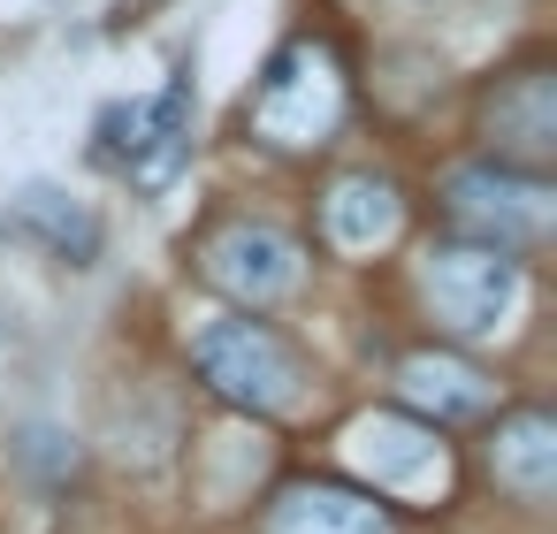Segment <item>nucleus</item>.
I'll list each match as a JSON object with an SVG mask.
<instances>
[{
	"label": "nucleus",
	"instance_id": "nucleus-12",
	"mask_svg": "<svg viewBox=\"0 0 557 534\" xmlns=\"http://www.w3.org/2000/svg\"><path fill=\"white\" fill-rule=\"evenodd\" d=\"M16 222H24L39 245H54L70 268H92V260H100V222H92V207H77V199L54 191V184H24V191H16Z\"/></svg>",
	"mask_w": 557,
	"mask_h": 534
},
{
	"label": "nucleus",
	"instance_id": "nucleus-11",
	"mask_svg": "<svg viewBox=\"0 0 557 534\" xmlns=\"http://www.w3.org/2000/svg\"><path fill=\"white\" fill-rule=\"evenodd\" d=\"M488 473H496L519 504H549V496H557V427H549V412H511V420H496Z\"/></svg>",
	"mask_w": 557,
	"mask_h": 534
},
{
	"label": "nucleus",
	"instance_id": "nucleus-3",
	"mask_svg": "<svg viewBox=\"0 0 557 534\" xmlns=\"http://www.w3.org/2000/svg\"><path fill=\"white\" fill-rule=\"evenodd\" d=\"M443 207L466 229V245H488V252H527V245L549 237V184L519 176V169H496V161L450 169L443 176Z\"/></svg>",
	"mask_w": 557,
	"mask_h": 534
},
{
	"label": "nucleus",
	"instance_id": "nucleus-9",
	"mask_svg": "<svg viewBox=\"0 0 557 534\" xmlns=\"http://www.w3.org/2000/svg\"><path fill=\"white\" fill-rule=\"evenodd\" d=\"M321 229H329V245L336 252H382V245H397V229H405V199H397V184L389 176H336L329 184V199H321Z\"/></svg>",
	"mask_w": 557,
	"mask_h": 534
},
{
	"label": "nucleus",
	"instance_id": "nucleus-1",
	"mask_svg": "<svg viewBox=\"0 0 557 534\" xmlns=\"http://www.w3.org/2000/svg\"><path fill=\"white\" fill-rule=\"evenodd\" d=\"M191 359H199V382L245 412H298L306 397V359L290 351V336H275L268 321L252 313H222L191 336Z\"/></svg>",
	"mask_w": 557,
	"mask_h": 534
},
{
	"label": "nucleus",
	"instance_id": "nucleus-8",
	"mask_svg": "<svg viewBox=\"0 0 557 534\" xmlns=\"http://www.w3.org/2000/svg\"><path fill=\"white\" fill-rule=\"evenodd\" d=\"M397 397L412 405V420H428L443 435L450 420H481L496 405V382L458 351H412V359H397Z\"/></svg>",
	"mask_w": 557,
	"mask_h": 534
},
{
	"label": "nucleus",
	"instance_id": "nucleus-4",
	"mask_svg": "<svg viewBox=\"0 0 557 534\" xmlns=\"http://www.w3.org/2000/svg\"><path fill=\"white\" fill-rule=\"evenodd\" d=\"M344 465L374 481V496H397V504H435L450 488V458H443V435L412 412H359L344 427Z\"/></svg>",
	"mask_w": 557,
	"mask_h": 534
},
{
	"label": "nucleus",
	"instance_id": "nucleus-10",
	"mask_svg": "<svg viewBox=\"0 0 557 534\" xmlns=\"http://www.w3.org/2000/svg\"><path fill=\"white\" fill-rule=\"evenodd\" d=\"M268 534H397V526L374 496H351L329 481H290L268 504Z\"/></svg>",
	"mask_w": 557,
	"mask_h": 534
},
{
	"label": "nucleus",
	"instance_id": "nucleus-7",
	"mask_svg": "<svg viewBox=\"0 0 557 534\" xmlns=\"http://www.w3.org/2000/svg\"><path fill=\"white\" fill-rule=\"evenodd\" d=\"M481 131L496 138V169L534 176L549 161V146H557V92H549V77L542 70L496 77V92L481 100Z\"/></svg>",
	"mask_w": 557,
	"mask_h": 534
},
{
	"label": "nucleus",
	"instance_id": "nucleus-5",
	"mask_svg": "<svg viewBox=\"0 0 557 534\" xmlns=\"http://www.w3.org/2000/svg\"><path fill=\"white\" fill-rule=\"evenodd\" d=\"M428 306L450 336H496L519 298H527V275L511 252H488V245H435L428 252Z\"/></svg>",
	"mask_w": 557,
	"mask_h": 534
},
{
	"label": "nucleus",
	"instance_id": "nucleus-6",
	"mask_svg": "<svg viewBox=\"0 0 557 534\" xmlns=\"http://www.w3.org/2000/svg\"><path fill=\"white\" fill-rule=\"evenodd\" d=\"M199 275L214 283V290H230L237 306H283L298 283H306V252H298V237L290 229H275V222H222L207 245H199Z\"/></svg>",
	"mask_w": 557,
	"mask_h": 534
},
{
	"label": "nucleus",
	"instance_id": "nucleus-2",
	"mask_svg": "<svg viewBox=\"0 0 557 534\" xmlns=\"http://www.w3.org/2000/svg\"><path fill=\"white\" fill-rule=\"evenodd\" d=\"M252 131L268 138V146H329L336 138V123H344V77H336V54L329 47H313V39H290L275 62H268V77L252 85Z\"/></svg>",
	"mask_w": 557,
	"mask_h": 534
}]
</instances>
